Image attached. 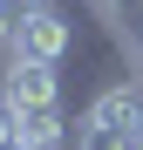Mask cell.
Segmentation results:
<instances>
[{
  "label": "cell",
  "instance_id": "4",
  "mask_svg": "<svg viewBox=\"0 0 143 150\" xmlns=\"http://www.w3.org/2000/svg\"><path fill=\"white\" fill-rule=\"evenodd\" d=\"M109 14L123 21V28H143V0H109Z\"/></svg>",
  "mask_w": 143,
  "mask_h": 150
},
{
  "label": "cell",
  "instance_id": "1",
  "mask_svg": "<svg viewBox=\"0 0 143 150\" xmlns=\"http://www.w3.org/2000/svg\"><path fill=\"white\" fill-rule=\"evenodd\" d=\"M68 48H75V28H68V14L61 7H48L34 21H20L14 41H7V62H41V68H61L68 62Z\"/></svg>",
  "mask_w": 143,
  "mask_h": 150
},
{
  "label": "cell",
  "instance_id": "5",
  "mask_svg": "<svg viewBox=\"0 0 143 150\" xmlns=\"http://www.w3.org/2000/svg\"><path fill=\"white\" fill-rule=\"evenodd\" d=\"M130 150H136V143H130Z\"/></svg>",
  "mask_w": 143,
  "mask_h": 150
},
{
  "label": "cell",
  "instance_id": "3",
  "mask_svg": "<svg viewBox=\"0 0 143 150\" xmlns=\"http://www.w3.org/2000/svg\"><path fill=\"white\" fill-rule=\"evenodd\" d=\"M7 143H20V109L0 96V150H7Z\"/></svg>",
  "mask_w": 143,
  "mask_h": 150
},
{
  "label": "cell",
  "instance_id": "2",
  "mask_svg": "<svg viewBox=\"0 0 143 150\" xmlns=\"http://www.w3.org/2000/svg\"><path fill=\"white\" fill-rule=\"evenodd\" d=\"M0 96H7L20 116L61 109V68H41V62H7V75H0Z\"/></svg>",
  "mask_w": 143,
  "mask_h": 150
}]
</instances>
